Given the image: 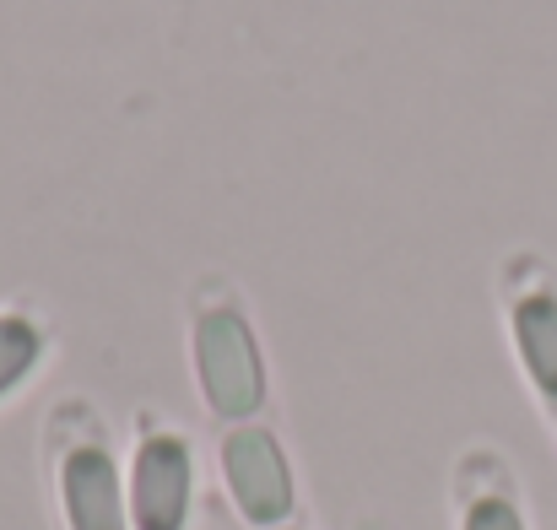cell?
I'll use <instances>...</instances> for the list:
<instances>
[{
	"label": "cell",
	"instance_id": "cell-1",
	"mask_svg": "<svg viewBox=\"0 0 557 530\" xmlns=\"http://www.w3.org/2000/svg\"><path fill=\"white\" fill-rule=\"evenodd\" d=\"M195 362H200V390L216 417H249L265 400V368L255 331L238 309H206L195 325Z\"/></svg>",
	"mask_w": 557,
	"mask_h": 530
},
{
	"label": "cell",
	"instance_id": "cell-2",
	"mask_svg": "<svg viewBox=\"0 0 557 530\" xmlns=\"http://www.w3.org/2000/svg\"><path fill=\"white\" fill-rule=\"evenodd\" d=\"M222 466H227V488H233L238 509L255 526L287 520V509H293V471H287L282 444L265 428H238L222 444Z\"/></svg>",
	"mask_w": 557,
	"mask_h": 530
},
{
	"label": "cell",
	"instance_id": "cell-3",
	"mask_svg": "<svg viewBox=\"0 0 557 530\" xmlns=\"http://www.w3.org/2000/svg\"><path fill=\"white\" fill-rule=\"evenodd\" d=\"M189 444L174 433H158L141 444L136 455V477H131V509L136 530H180L189 515Z\"/></svg>",
	"mask_w": 557,
	"mask_h": 530
},
{
	"label": "cell",
	"instance_id": "cell-4",
	"mask_svg": "<svg viewBox=\"0 0 557 530\" xmlns=\"http://www.w3.org/2000/svg\"><path fill=\"white\" fill-rule=\"evenodd\" d=\"M65 515L71 530H125V493L109 449H71L65 460Z\"/></svg>",
	"mask_w": 557,
	"mask_h": 530
},
{
	"label": "cell",
	"instance_id": "cell-5",
	"mask_svg": "<svg viewBox=\"0 0 557 530\" xmlns=\"http://www.w3.org/2000/svg\"><path fill=\"white\" fill-rule=\"evenodd\" d=\"M515 342H520V357L531 368V379L557 395V298H525L515 309Z\"/></svg>",
	"mask_w": 557,
	"mask_h": 530
},
{
	"label": "cell",
	"instance_id": "cell-6",
	"mask_svg": "<svg viewBox=\"0 0 557 530\" xmlns=\"http://www.w3.org/2000/svg\"><path fill=\"white\" fill-rule=\"evenodd\" d=\"M38 353H44L38 325H33V320H22V315H0V395H5V390H16V384L33 373Z\"/></svg>",
	"mask_w": 557,
	"mask_h": 530
},
{
	"label": "cell",
	"instance_id": "cell-7",
	"mask_svg": "<svg viewBox=\"0 0 557 530\" xmlns=\"http://www.w3.org/2000/svg\"><path fill=\"white\" fill-rule=\"evenodd\" d=\"M466 530H525V526H520L515 504H504V498H482V504H471Z\"/></svg>",
	"mask_w": 557,
	"mask_h": 530
}]
</instances>
